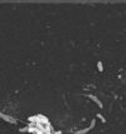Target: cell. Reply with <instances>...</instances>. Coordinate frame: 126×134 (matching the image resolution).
Instances as JSON below:
<instances>
[{
  "label": "cell",
  "instance_id": "cell-1",
  "mask_svg": "<svg viewBox=\"0 0 126 134\" xmlns=\"http://www.w3.org/2000/svg\"><path fill=\"white\" fill-rule=\"evenodd\" d=\"M37 124H42V125H48L49 124V120H48V118L47 117H44V115H37Z\"/></svg>",
  "mask_w": 126,
  "mask_h": 134
},
{
  "label": "cell",
  "instance_id": "cell-2",
  "mask_svg": "<svg viewBox=\"0 0 126 134\" xmlns=\"http://www.w3.org/2000/svg\"><path fill=\"white\" fill-rule=\"evenodd\" d=\"M0 118H1L3 120H5V122H8V123H10V124H15V123H16V120L14 118L9 117V115H6L4 113H0Z\"/></svg>",
  "mask_w": 126,
  "mask_h": 134
},
{
  "label": "cell",
  "instance_id": "cell-3",
  "mask_svg": "<svg viewBox=\"0 0 126 134\" xmlns=\"http://www.w3.org/2000/svg\"><path fill=\"white\" fill-rule=\"evenodd\" d=\"M87 98H88V99H91L93 103H96V104H97V105H98L100 108H102V107H103L102 102H101V100H100V99H98V98H97L96 95H92V94H90V95H87Z\"/></svg>",
  "mask_w": 126,
  "mask_h": 134
},
{
  "label": "cell",
  "instance_id": "cell-4",
  "mask_svg": "<svg viewBox=\"0 0 126 134\" xmlns=\"http://www.w3.org/2000/svg\"><path fill=\"white\" fill-rule=\"evenodd\" d=\"M91 130V128L88 127V128H85V129H81V130H77L76 132V134H86V133H88Z\"/></svg>",
  "mask_w": 126,
  "mask_h": 134
},
{
  "label": "cell",
  "instance_id": "cell-5",
  "mask_svg": "<svg viewBox=\"0 0 126 134\" xmlns=\"http://www.w3.org/2000/svg\"><path fill=\"white\" fill-rule=\"evenodd\" d=\"M97 70L98 72H103V63L102 61H97Z\"/></svg>",
  "mask_w": 126,
  "mask_h": 134
},
{
  "label": "cell",
  "instance_id": "cell-6",
  "mask_svg": "<svg viewBox=\"0 0 126 134\" xmlns=\"http://www.w3.org/2000/svg\"><path fill=\"white\" fill-rule=\"evenodd\" d=\"M37 119H38L37 115H33V117H29V118H28V120H29L30 123H37Z\"/></svg>",
  "mask_w": 126,
  "mask_h": 134
},
{
  "label": "cell",
  "instance_id": "cell-7",
  "mask_svg": "<svg viewBox=\"0 0 126 134\" xmlns=\"http://www.w3.org/2000/svg\"><path fill=\"white\" fill-rule=\"evenodd\" d=\"M96 118H98L102 123H106V119H105V117H103L102 114H97V115H96Z\"/></svg>",
  "mask_w": 126,
  "mask_h": 134
},
{
  "label": "cell",
  "instance_id": "cell-8",
  "mask_svg": "<svg viewBox=\"0 0 126 134\" xmlns=\"http://www.w3.org/2000/svg\"><path fill=\"white\" fill-rule=\"evenodd\" d=\"M94 125H96V118H93V119L91 120V124H90V128H91V129H93V128H94Z\"/></svg>",
  "mask_w": 126,
  "mask_h": 134
},
{
  "label": "cell",
  "instance_id": "cell-9",
  "mask_svg": "<svg viewBox=\"0 0 126 134\" xmlns=\"http://www.w3.org/2000/svg\"><path fill=\"white\" fill-rule=\"evenodd\" d=\"M20 132H28V127H25V128H20Z\"/></svg>",
  "mask_w": 126,
  "mask_h": 134
},
{
  "label": "cell",
  "instance_id": "cell-10",
  "mask_svg": "<svg viewBox=\"0 0 126 134\" xmlns=\"http://www.w3.org/2000/svg\"><path fill=\"white\" fill-rule=\"evenodd\" d=\"M53 134H62V132H61V130H57V132H54Z\"/></svg>",
  "mask_w": 126,
  "mask_h": 134
}]
</instances>
